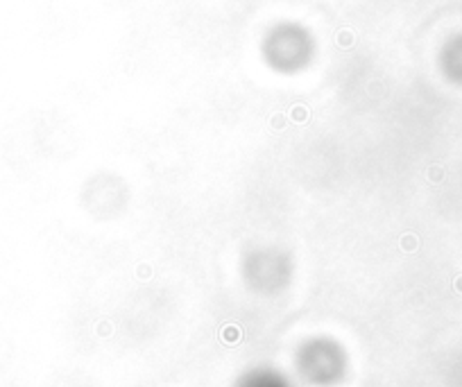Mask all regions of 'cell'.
Here are the masks:
<instances>
[{"mask_svg":"<svg viewBox=\"0 0 462 387\" xmlns=\"http://www.w3.org/2000/svg\"><path fill=\"white\" fill-rule=\"evenodd\" d=\"M243 279L247 287L263 297H274L290 285L293 260L279 247H258L243 260Z\"/></svg>","mask_w":462,"mask_h":387,"instance_id":"2","label":"cell"},{"mask_svg":"<svg viewBox=\"0 0 462 387\" xmlns=\"http://www.w3.org/2000/svg\"><path fill=\"white\" fill-rule=\"evenodd\" d=\"M293 367L301 385L338 387L349 374V356L338 340L328 335H313L297 346Z\"/></svg>","mask_w":462,"mask_h":387,"instance_id":"1","label":"cell"},{"mask_svg":"<svg viewBox=\"0 0 462 387\" xmlns=\"http://www.w3.org/2000/svg\"><path fill=\"white\" fill-rule=\"evenodd\" d=\"M234 387H299L293 376L276 367H254L247 369L234 383Z\"/></svg>","mask_w":462,"mask_h":387,"instance_id":"3","label":"cell"}]
</instances>
